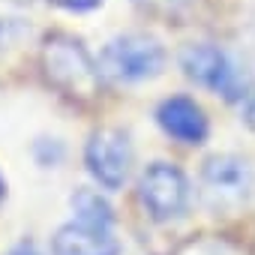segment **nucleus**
Returning a JSON list of instances; mask_svg holds the SVG:
<instances>
[{"instance_id":"2eb2a0df","label":"nucleus","mask_w":255,"mask_h":255,"mask_svg":"<svg viewBox=\"0 0 255 255\" xmlns=\"http://www.w3.org/2000/svg\"><path fill=\"white\" fill-rule=\"evenodd\" d=\"M9 3H30V0H9Z\"/></svg>"},{"instance_id":"ddd939ff","label":"nucleus","mask_w":255,"mask_h":255,"mask_svg":"<svg viewBox=\"0 0 255 255\" xmlns=\"http://www.w3.org/2000/svg\"><path fill=\"white\" fill-rule=\"evenodd\" d=\"M243 117H246V123L255 129V99H249V105H246V111H243Z\"/></svg>"},{"instance_id":"1a4fd4ad","label":"nucleus","mask_w":255,"mask_h":255,"mask_svg":"<svg viewBox=\"0 0 255 255\" xmlns=\"http://www.w3.org/2000/svg\"><path fill=\"white\" fill-rule=\"evenodd\" d=\"M72 210H75V222H84V225H96V228H111V204L93 192V189H78L72 195Z\"/></svg>"},{"instance_id":"423d86ee","label":"nucleus","mask_w":255,"mask_h":255,"mask_svg":"<svg viewBox=\"0 0 255 255\" xmlns=\"http://www.w3.org/2000/svg\"><path fill=\"white\" fill-rule=\"evenodd\" d=\"M252 168L246 159L234 156V153H219L210 156L201 168V186L204 195L216 204V207H237L249 198L252 192Z\"/></svg>"},{"instance_id":"20e7f679","label":"nucleus","mask_w":255,"mask_h":255,"mask_svg":"<svg viewBox=\"0 0 255 255\" xmlns=\"http://www.w3.org/2000/svg\"><path fill=\"white\" fill-rule=\"evenodd\" d=\"M138 201L156 222L177 219L189 201V183L171 162H153L138 180Z\"/></svg>"},{"instance_id":"0eeeda50","label":"nucleus","mask_w":255,"mask_h":255,"mask_svg":"<svg viewBox=\"0 0 255 255\" xmlns=\"http://www.w3.org/2000/svg\"><path fill=\"white\" fill-rule=\"evenodd\" d=\"M156 123L162 132L183 141V144H201L207 138V117L201 105L189 96H171L156 108Z\"/></svg>"},{"instance_id":"39448f33","label":"nucleus","mask_w":255,"mask_h":255,"mask_svg":"<svg viewBox=\"0 0 255 255\" xmlns=\"http://www.w3.org/2000/svg\"><path fill=\"white\" fill-rule=\"evenodd\" d=\"M84 162L87 171L93 174V180L105 189H120L129 177V165H132V144L126 138V132L120 129H96L84 147Z\"/></svg>"},{"instance_id":"4468645a","label":"nucleus","mask_w":255,"mask_h":255,"mask_svg":"<svg viewBox=\"0 0 255 255\" xmlns=\"http://www.w3.org/2000/svg\"><path fill=\"white\" fill-rule=\"evenodd\" d=\"M6 198V183H3V177H0V201Z\"/></svg>"},{"instance_id":"9d476101","label":"nucleus","mask_w":255,"mask_h":255,"mask_svg":"<svg viewBox=\"0 0 255 255\" xmlns=\"http://www.w3.org/2000/svg\"><path fill=\"white\" fill-rule=\"evenodd\" d=\"M132 3H138L141 9L156 12V15H177L180 9H186L189 0H132Z\"/></svg>"},{"instance_id":"6e6552de","label":"nucleus","mask_w":255,"mask_h":255,"mask_svg":"<svg viewBox=\"0 0 255 255\" xmlns=\"http://www.w3.org/2000/svg\"><path fill=\"white\" fill-rule=\"evenodd\" d=\"M54 255H120V243L108 228L69 222L54 234Z\"/></svg>"},{"instance_id":"9b49d317","label":"nucleus","mask_w":255,"mask_h":255,"mask_svg":"<svg viewBox=\"0 0 255 255\" xmlns=\"http://www.w3.org/2000/svg\"><path fill=\"white\" fill-rule=\"evenodd\" d=\"M48 3H54L60 9H69V12H87V9H96L102 0H48Z\"/></svg>"},{"instance_id":"f257e3e1","label":"nucleus","mask_w":255,"mask_h":255,"mask_svg":"<svg viewBox=\"0 0 255 255\" xmlns=\"http://www.w3.org/2000/svg\"><path fill=\"white\" fill-rule=\"evenodd\" d=\"M39 60L48 84L57 87L63 96L75 102H93L99 96V84H102L99 63H93V57L75 36L69 33L45 36Z\"/></svg>"},{"instance_id":"f8f14e48","label":"nucleus","mask_w":255,"mask_h":255,"mask_svg":"<svg viewBox=\"0 0 255 255\" xmlns=\"http://www.w3.org/2000/svg\"><path fill=\"white\" fill-rule=\"evenodd\" d=\"M6 255H39V249H36L33 243H18V246H12Z\"/></svg>"},{"instance_id":"f03ea898","label":"nucleus","mask_w":255,"mask_h":255,"mask_svg":"<svg viewBox=\"0 0 255 255\" xmlns=\"http://www.w3.org/2000/svg\"><path fill=\"white\" fill-rule=\"evenodd\" d=\"M99 72L114 84H135L144 78H156L165 66L162 45L147 33H123L111 39L99 54Z\"/></svg>"},{"instance_id":"7ed1b4c3","label":"nucleus","mask_w":255,"mask_h":255,"mask_svg":"<svg viewBox=\"0 0 255 255\" xmlns=\"http://www.w3.org/2000/svg\"><path fill=\"white\" fill-rule=\"evenodd\" d=\"M180 66H183L186 78H192L195 84H201L213 93H222L225 99L246 96L249 78L234 66V60L219 45H210V42L186 45L180 54Z\"/></svg>"}]
</instances>
